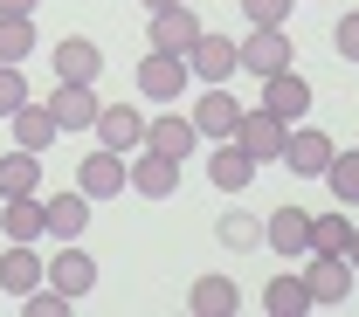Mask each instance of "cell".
Instances as JSON below:
<instances>
[{"instance_id":"cell-1","label":"cell","mask_w":359,"mask_h":317,"mask_svg":"<svg viewBox=\"0 0 359 317\" xmlns=\"http://www.w3.org/2000/svg\"><path fill=\"white\" fill-rule=\"evenodd\" d=\"M235 69H242V48L228 42V35H215V28H201L194 48H187V76H201V83H228Z\"/></svg>"},{"instance_id":"cell-2","label":"cell","mask_w":359,"mask_h":317,"mask_svg":"<svg viewBox=\"0 0 359 317\" xmlns=\"http://www.w3.org/2000/svg\"><path fill=\"white\" fill-rule=\"evenodd\" d=\"M283 138H290V125H283V118H269L263 104L235 118V145H242V152H249L256 166H269V159H283Z\"/></svg>"},{"instance_id":"cell-3","label":"cell","mask_w":359,"mask_h":317,"mask_svg":"<svg viewBox=\"0 0 359 317\" xmlns=\"http://www.w3.org/2000/svg\"><path fill=\"white\" fill-rule=\"evenodd\" d=\"M132 173H125V152H111V145H97L83 166H76V193L83 200H111V193H125Z\"/></svg>"},{"instance_id":"cell-4","label":"cell","mask_w":359,"mask_h":317,"mask_svg":"<svg viewBox=\"0 0 359 317\" xmlns=\"http://www.w3.org/2000/svg\"><path fill=\"white\" fill-rule=\"evenodd\" d=\"M235 48H242V69H249V76H276V69H290V35H283L276 21H256L249 42H235Z\"/></svg>"},{"instance_id":"cell-5","label":"cell","mask_w":359,"mask_h":317,"mask_svg":"<svg viewBox=\"0 0 359 317\" xmlns=\"http://www.w3.org/2000/svg\"><path fill=\"white\" fill-rule=\"evenodd\" d=\"M145 35H152V48H166V55H187V48H194V35H201V14H194L187 0H173V7H152Z\"/></svg>"},{"instance_id":"cell-6","label":"cell","mask_w":359,"mask_h":317,"mask_svg":"<svg viewBox=\"0 0 359 317\" xmlns=\"http://www.w3.org/2000/svg\"><path fill=\"white\" fill-rule=\"evenodd\" d=\"M304 290H311V304L339 311V304L353 297V262H346V255H318V248H311V269H304Z\"/></svg>"},{"instance_id":"cell-7","label":"cell","mask_w":359,"mask_h":317,"mask_svg":"<svg viewBox=\"0 0 359 317\" xmlns=\"http://www.w3.org/2000/svg\"><path fill=\"white\" fill-rule=\"evenodd\" d=\"M180 90H187V55L152 48V55L138 62V97H152V104H173Z\"/></svg>"},{"instance_id":"cell-8","label":"cell","mask_w":359,"mask_h":317,"mask_svg":"<svg viewBox=\"0 0 359 317\" xmlns=\"http://www.w3.org/2000/svg\"><path fill=\"white\" fill-rule=\"evenodd\" d=\"M187 118H194V132H201V138H215V145H222V138H235V118H242V104L228 97V83H208V90H201V104H194Z\"/></svg>"},{"instance_id":"cell-9","label":"cell","mask_w":359,"mask_h":317,"mask_svg":"<svg viewBox=\"0 0 359 317\" xmlns=\"http://www.w3.org/2000/svg\"><path fill=\"white\" fill-rule=\"evenodd\" d=\"M263 111H269V118H283V125H304V111H311V83L290 76V69L263 76Z\"/></svg>"},{"instance_id":"cell-10","label":"cell","mask_w":359,"mask_h":317,"mask_svg":"<svg viewBox=\"0 0 359 317\" xmlns=\"http://www.w3.org/2000/svg\"><path fill=\"white\" fill-rule=\"evenodd\" d=\"M97 111H104V104H97L90 83H55V90H48V118H55L62 132H90V125H97Z\"/></svg>"},{"instance_id":"cell-11","label":"cell","mask_w":359,"mask_h":317,"mask_svg":"<svg viewBox=\"0 0 359 317\" xmlns=\"http://www.w3.org/2000/svg\"><path fill=\"white\" fill-rule=\"evenodd\" d=\"M42 283L62 290V297H90V290H97V262H90L83 248H62L55 262H42Z\"/></svg>"},{"instance_id":"cell-12","label":"cell","mask_w":359,"mask_h":317,"mask_svg":"<svg viewBox=\"0 0 359 317\" xmlns=\"http://www.w3.org/2000/svg\"><path fill=\"white\" fill-rule=\"evenodd\" d=\"M332 152H339V145H332L325 132H290L283 138V166H290L297 180H318V173L332 166Z\"/></svg>"},{"instance_id":"cell-13","label":"cell","mask_w":359,"mask_h":317,"mask_svg":"<svg viewBox=\"0 0 359 317\" xmlns=\"http://www.w3.org/2000/svg\"><path fill=\"white\" fill-rule=\"evenodd\" d=\"M90 132L104 138V145H111V152H138V145H145V118H138L132 104H104V111H97V125H90Z\"/></svg>"},{"instance_id":"cell-14","label":"cell","mask_w":359,"mask_h":317,"mask_svg":"<svg viewBox=\"0 0 359 317\" xmlns=\"http://www.w3.org/2000/svg\"><path fill=\"white\" fill-rule=\"evenodd\" d=\"M125 173H132V193L166 200V193L180 186V159H166V152H152V145H145V152H138V166H125Z\"/></svg>"},{"instance_id":"cell-15","label":"cell","mask_w":359,"mask_h":317,"mask_svg":"<svg viewBox=\"0 0 359 317\" xmlns=\"http://www.w3.org/2000/svg\"><path fill=\"white\" fill-rule=\"evenodd\" d=\"M263 241L276 255H304V248H311V214H304V207H276L263 221Z\"/></svg>"},{"instance_id":"cell-16","label":"cell","mask_w":359,"mask_h":317,"mask_svg":"<svg viewBox=\"0 0 359 317\" xmlns=\"http://www.w3.org/2000/svg\"><path fill=\"white\" fill-rule=\"evenodd\" d=\"M55 76H62V83H97V76H104V48L83 42V35L55 42Z\"/></svg>"},{"instance_id":"cell-17","label":"cell","mask_w":359,"mask_h":317,"mask_svg":"<svg viewBox=\"0 0 359 317\" xmlns=\"http://www.w3.org/2000/svg\"><path fill=\"white\" fill-rule=\"evenodd\" d=\"M7 125H14V145H21V152H48V145L62 138V125L48 118V104H35V97H28V104L7 118Z\"/></svg>"},{"instance_id":"cell-18","label":"cell","mask_w":359,"mask_h":317,"mask_svg":"<svg viewBox=\"0 0 359 317\" xmlns=\"http://www.w3.org/2000/svg\"><path fill=\"white\" fill-rule=\"evenodd\" d=\"M208 180L222 186V193H242V186L256 180V159H249L235 138H222V145H215V159H208Z\"/></svg>"},{"instance_id":"cell-19","label":"cell","mask_w":359,"mask_h":317,"mask_svg":"<svg viewBox=\"0 0 359 317\" xmlns=\"http://www.w3.org/2000/svg\"><path fill=\"white\" fill-rule=\"evenodd\" d=\"M145 145L152 152H166V159H187L201 132H194V118H180V111H159V125H145Z\"/></svg>"},{"instance_id":"cell-20","label":"cell","mask_w":359,"mask_h":317,"mask_svg":"<svg viewBox=\"0 0 359 317\" xmlns=\"http://www.w3.org/2000/svg\"><path fill=\"white\" fill-rule=\"evenodd\" d=\"M42 283V255H35V241H14L7 255H0V290L7 297H28Z\"/></svg>"},{"instance_id":"cell-21","label":"cell","mask_w":359,"mask_h":317,"mask_svg":"<svg viewBox=\"0 0 359 317\" xmlns=\"http://www.w3.org/2000/svg\"><path fill=\"white\" fill-rule=\"evenodd\" d=\"M42 207H48V234H55V241H83V227H90V200L83 193H48Z\"/></svg>"},{"instance_id":"cell-22","label":"cell","mask_w":359,"mask_h":317,"mask_svg":"<svg viewBox=\"0 0 359 317\" xmlns=\"http://www.w3.org/2000/svg\"><path fill=\"white\" fill-rule=\"evenodd\" d=\"M35 186H42V152H21V145H14V152L0 159V200H21V193H35Z\"/></svg>"},{"instance_id":"cell-23","label":"cell","mask_w":359,"mask_h":317,"mask_svg":"<svg viewBox=\"0 0 359 317\" xmlns=\"http://www.w3.org/2000/svg\"><path fill=\"white\" fill-rule=\"evenodd\" d=\"M48 234V207L42 193H21V200H7V241H42Z\"/></svg>"},{"instance_id":"cell-24","label":"cell","mask_w":359,"mask_h":317,"mask_svg":"<svg viewBox=\"0 0 359 317\" xmlns=\"http://www.w3.org/2000/svg\"><path fill=\"white\" fill-rule=\"evenodd\" d=\"M235 304H242V297H235L228 276H201L194 297H187V311H194V317H235Z\"/></svg>"},{"instance_id":"cell-25","label":"cell","mask_w":359,"mask_h":317,"mask_svg":"<svg viewBox=\"0 0 359 317\" xmlns=\"http://www.w3.org/2000/svg\"><path fill=\"white\" fill-rule=\"evenodd\" d=\"M263 311L269 317H304V311H318V304H311V290H304V276H276L263 290Z\"/></svg>"},{"instance_id":"cell-26","label":"cell","mask_w":359,"mask_h":317,"mask_svg":"<svg viewBox=\"0 0 359 317\" xmlns=\"http://www.w3.org/2000/svg\"><path fill=\"white\" fill-rule=\"evenodd\" d=\"M35 48V14H0V62H21Z\"/></svg>"},{"instance_id":"cell-27","label":"cell","mask_w":359,"mask_h":317,"mask_svg":"<svg viewBox=\"0 0 359 317\" xmlns=\"http://www.w3.org/2000/svg\"><path fill=\"white\" fill-rule=\"evenodd\" d=\"M346 241H353V221H339V214L311 221V248L318 255H346ZM311 248H304V255H311Z\"/></svg>"},{"instance_id":"cell-28","label":"cell","mask_w":359,"mask_h":317,"mask_svg":"<svg viewBox=\"0 0 359 317\" xmlns=\"http://www.w3.org/2000/svg\"><path fill=\"white\" fill-rule=\"evenodd\" d=\"M325 180H332V193H339V200H359V152H332Z\"/></svg>"},{"instance_id":"cell-29","label":"cell","mask_w":359,"mask_h":317,"mask_svg":"<svg viewBox=\"0 0 359 317\" xmlns=\"http://www.w3.org/2000/svg\"><path fill=\"white\" fill-rule=\"evenodd\" d=\"M215 234H222L228 248H263V221H256V214H228Z\"/></svg>"},{"instance_id":"cell-30","label":"cell","mask_w":359,"mask_h":317,"mask_svg":"<svg viewBox=\"0 0 359 317\" xmlns=\"http://www.w3.org/2000/svg\"><path fill=\"white\" fill-rule=\"evenodd\" d=\"M28 104V76H21V62H0V118H14Z\"/></svg>"},{"instance_id":"cell-31","label":"cell","mask_w":359,"mask_h":317,"mask_svg":"<svg viewBox=\"0 0 359 317\" xmlns=\"http://www.w3.org/2000/svg\"><path fill=\"white\" fill-rule=\"evenodd\" d=\"M249 21H290V0H242Z\"/></svg>"},{"instance_id":"cell-32","label":"cell","mask_w":359,"mask_h":317,"mask_svg":"<svg viewBox=\"0 0 359 317\" xmlns=\"http://www.w3.org/2000/svg\"><path fill=\"white\" fill-rule=\"evenodd\" d=\"M339 55H346V62H359V14H346V21H339Z\"/></svg>"},{"instance_id":"cell-33","label":"cell","mask_w":359,"mask_h":317,"mask_svg":"<svg viewBox=\"0 0 359 317\" xmlns=\"http://www.w3.org/2000/svg\"><path fill=\"white\" fill-rule=\"evenodd\" d=\"M42 0H0V14H35Z\"/></svg>"},{"instance_id":"cell-34","label":"cell","mask_w":359,"mask_h":317,"mask_svg":"<svg viewBox=\"0 0 359 317\" xmlns=\"http://www.w3.org/2000/svg\"><path fill=\"white\" fill-rule=\"evenodd\" d=\"M346 262H353V276H359V227H353V241H346Z\"/></svg>"},{"instance_id":"cell-35","label":"cell","mask_w":359,"mask_h":317,"mask_svg":"<svg viewBox=\"0 0 359 317\" xmlns=\"http://www.w3.org/2000/svg\"><path fill=\"white\" fill-rule=\"evenodd\" d=\"M152 7H173V0H145V14H152Z\"/></svg>"}]
</instances>
